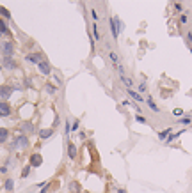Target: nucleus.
<instances>
[{
  "mask_svg": "<svg viewBox=\"0 0 192 193\" xmlns=\"http://www.w3.org/2000/svg\"><path fill=\"white\" fill-rule=\"evenodd\" d=\"M30 142H28V138L25 135H20L18 138H14L13 143H11V149H27Z\"/></svg>",
  "mask_w": 192,
  "mask_h": 193,
  "instance_id": "f257e3e1",
  "label": "nucleus"
},
{
  "mask_svg": "<svg viewBox=\"0 0 192 193\" xmlns=\"http://www.w3.org/2000/svg\"><path fill=\"white\" fill-rule=\"evenodd\" d=\"M0 50H2V55H4V57H13V53H14V44L11 43V41H6V43H2Z\"/></svg>",
  "mask_w": 192,
  "mask_h": 193,
  "instance_id": "f03ea898",
  "label": "nucleus"
},
{
  "mask_svg": "<svg viewBox=\"0 0 192 193\" xmlns=\"http://www.w3.org/2000/svg\"><path fill=\"white\" fill-rule=\"evenodd\" d=\"M13 90H14V89L11 85H0V99H2V101L9 99L11 94H13Z\"/></svg>",
  "mask_w": 192,
  "mask_h": 193,
  "instance_id": "7ed1b4c3",
  "label": "nucleus"
},
{
  "mask_svg": "<svg viewBox=\"0 0 192 193\" xmlns=\"http://www.w3.org/2000/svg\"><path fill=\"white\" fill-rule=\"evenodd\" d=\"M11 112H13L11 105H9L7 101H0V117H9Z\"/></svg>",
  "mask_w": 192,
  "mask_h": 193,
  "instance_id": "20e7f679",
  "label": "nucleus"
},
{
  "mask_svg": "<svg viewBox=\"0 0 192 193\" xmlns=\"http://www.w3.org/2000/svg\"><path fill=\"white\" fill-rule=\"evenodd\" d=\"M20 131H21V135H30V133H34V124L32 122H21V126H20Z\"/></svg>",
  "mask_w": 192,
  "mask_h": 193,
  "instance_id": "39448f33",
  "label": "nucleus"
},
{
  "mask_svg": "<svg viewBox=\"0 0 192 193\" xmlns=\"http://www.w3.org/2000/svg\"><path fill=\"white\" fill-rule=\"evenodd\" d=\"M41 163H43V156L41 154H39V152H36V154H32V156H30V167H41Z\"/></svg>",
  "mask_w": 192,
  "mask_h": 193,
  "instance_id": "423d86ee",
  "label": "nucleus"
},
{
  "mask_svg": "<svg viewBox=\"0 0 192 193\" xmlns=\"http://www.w3.org/2000/svg\"><path fill=\"white\" fill-rule=\"evenodd\" d=\"M27 60H28V62H34V64L39 66L43 60H45V58H43L41 53H30V55H27Z\"/></svg>",
  "mask_w": 192,
  "mask_h": 193,
  "instance_id": "0eeeda50",
  "label": "nucleus"
},
{
  "mask_svg": "<svg viewBox=\"0 0 192 193\" xmlns=\"http://www.w3.org/2000/svg\"><path fill=\"white\" fill-rule=\"evenodd\" d=\"M37 69H39V73H41V74L48 76V74H50V69H52V67H50V64L46 62V60H43L41 64L37 66Z\"/></svg>",
  "mask_w": 192,
  "mask_h": 193,
  "instance_id": "6e6552de",
  "label": "nucleus"
},
{
  "mask_svg": "<svg viewBox=\"0 0 192 193\" xmlns=\"http://www.w3.org/2000/svg\"><path fill=\"white\" fill-rule=\"evenodd\" d=\"M2 66H4L6 69H14V67H16V62L13 60V57H4L2 58Z\"/></svg>",
  "mask_w": 192,
  "mask_h": 193,
  "instance_id": "1a4fd4ad",
  "label": "nucleus"
},
{
  "mask_svg": "<svg viewBox=\"0 0 192 193\" xmlns=\"http://www.w3.org/2000/svg\"><path fill=\"white\" fill-rule=\"evenodd\" d=\"M110 32H112V37H114V39H117V36H119V29H117L116 18H110Z\"/></svg>",
  "mask_w": 192,
  "mask_h": 193,
  "instance_id": "9d476101",
  "label": "nucleus"
},
{
  "mask_svg": "<svg viewBox=\"0 0 192 193\" xmlns=\"http://www.w3.org/2000/svg\"><path fill=\"white\" fill-rule=\"evenodd\" d=\"M70 193H82V186L78 181H71L70 183Z\"/></svg>",
  "mask_w": 192,
  "mask_h": 193,
  "instance_id": "9b49d317",
  "label": "nucleus"
},
{
  "mask_svg": "<svg viewBox=\"0 0 192 193\" xmlns=\"http://www.w3.org/2000/svg\"><path fill=\"white\" fill-rule=\"evenodd\" d=\"M52 135H53V128L41 129V131H39V138H41V140H46V138H50Z\"/></svg>",
  "mask_w": 192,
  "mask_h": 193,
  "instance_id": "f8f14e48",
  "label": "nucleus"
},
{
  "mask_svg": "<svg viewBox=\"0 0 192 193\" xmlns=\"http://www.w3.org/2000/svg\"><path fill=\"white\" fill-rule=\"evenodd\" d=\"M68 156H70V159L77 158V145L75 143H68Z\"/></svg>",
  "mask_w": 192,
  "mask_h": 193,
  "instance_id": "ddd939ff",
  "label": "nucleus"
},
{
  "mask_svg": "<svg viewBox=\"0 0 192 193\" xmlns=\"http://www.w3.org/2000/svg\"><path fill=\"white\" fill-rule=\"evenodd\" d=\"M126 92L130 94V96H132V99L139 101V103H142V101H144V99H142V96H141V94H139V92H135L134 89H126Z\"/></svg>",
  "mask_w": 192,
  "mask_h": 193,
  "instance_id": "4468645a",
  "label": "nucleus"
},
{
  "mask_svg": "<svg viewBox=\"0 0 192 193\" xmlns=\"http://www.w3.org/2000/svg\"><path fill=\"white\" fill-rule=\"evenodd\" d=\"M171 131H173V128H165V129H162V131L158 133V138H160V140H167V136L171 135Z\"/></svg>",
  "mask_w": 192,
  "mask_h": 193,
  "instance_id": "2eb2a0df",
  "label": "nucleus"
},
{
  "mask_svg": "<svg viewBox=\"0 0 192 193\" xmlns=\"http://www.w3.org/2000/svg\"><path fill=\"white\" fill-rule=\"evenodd\" d=\"M7 136H9V131L6 128H0V143H4L7 140Z\"/></svg>",
  "mask_w": 192,
  "mask_h": 193,
  "instance_id": "dca6fc26",
  "label": "nucleus"
},
{
  "mask_svg": "<svg viewBox=\"0 0 192 193\" xmlns=\"http://www.w3.org/2000/svg\"><path fill=\"white\" fill-rule=\"evenodd\" d=\"M119 76H121V82H123V83L126 85V89H132V80L128 78L126 74H119Z\"/></svg>",
  "mask_w": 192,
  "mask_h": 193,
  "instance_id": "f3484780",
  "label": "nucleus"
},
{
  "mask_svg": "<svg viewBox=\"0 0 192 193\" xmlns=\"http://www.w3.org/2000/svg\"><path fill=\"white\" fill-rule=\"evenodd\" d=\"M146 103H148V107L151 108L153 112H158V110H160V108H158V107H156V105H155V101L151 99V98H146Z\"/></svg>",
  "mask_w": 192,
  "mask_h": 193,
  "instance_id": "a211bd4d",
  "label": "nucleus"
},
{
  "mask_svg": "<svg viewBox=\"0 0 192 193\" xmlns=\"http://www.w3.org/2000/svg\"><path fill=\"white\" fill-rule=\"evenodd\" d=\"M92 39H101V36H100V30H98V25H96V23H94V25H92Z\"/></svg>",
  "mask_w": 192,
  "mask_h": 193,
  "instance_id": "6ab92c4d",
  "label": "nucleus"
},
{
  "mask_svg": "<svg viewBox=\"0 0 192 193\" xmlns=\"http://www.w3.org/2000/svg\"><path fill=\"white\" fill-rule=\"evenodd\" d=\"M109 58H110L116 66H119V57H117V53H116V51H110V53H109Z\"/></svg>",
  "mask_w": 192,
  "mask_h": 193,
  "instance_id": "aec40b11",
  "label": "nucleus"
},
{
  "mask_svg": "<svg viewBox=\"0 0 192 193\" xmlns=\"http://www.w3.org/2000/svg\"><path fill=\"white\" fill-rule=\"evenodd\" d=\"M4 188H6L7 191H13V188H14V181H13V179H7L6 183H4Z\"/></svg>",
  "mask_w": 192,
  "mask_h": 193,
  "instance_id": "412c9836",
  "label": "nucleus"
},
{
  "mask_svg": "<svg viewBox=\"0 0 192 193\" xmlns=\"http://www.w3.org/2000/svg\"><path fill=\"white\" fill-rule=\"evenodd\" d=\"M4 34H9V29L6 27V23H4V20H0V37L4 36Z\"/></svg>",
  "mask_w": 192,
  "mask_h": 193,
  "instance_id": "4be33fe9",
  "label": "nucleus"
},
{
  "mask_svg": "<svg viewBox=\"0 0 192 193\" xmlns=\"http://www.w3.org/2000/svg\"><path fill=\"white\" fill-rule=\"evenodd\" d=\"M45 89H46V92H48V94H55L57 92V87L53 85V83H46Z\"/></svg>",
  "mask_w": 192,
  "mask_h": 193,
  "instance_id": "5701e85b",
  "label": "nucleus"
},
{
  "mask_svg": "<svg viewBox=\"0 0 192 193\" xmlns=\"http://www.w3.org/2000/svg\"><path fill=\"white\" fill-rule=\"evenodd\" d=\"M30 168H32V167H30V165H27V167H25V168H23V172H21V177H23V179L27 177V175H30Z\"/></svg>",
  "mask_w": 192,
  "mask_h": 193,
  "instance_id": "b1692460",
  "label": "nucleus"
},
{
  "mask_svg": "<svg viewBox=\"0 0 192 193\" xmlns=\"http://www.w3.org/2000/svg\"><path fill=\"white\" fill-rule=\"evenodd\" d=\"M52 186H53V183H46V184H45V188H43L39 193H48L50 190H52Z\"/></svg>",
  "mask_w": 192,
  "mask_h": 193,
  "instance_id": "393cba45",
  "label": "nucleus"
},
{
  "mask_svg": "<svg viewBox=\"0 0 192 193\" xmlns=\"http://www.w3.org/2000/svg\"><path fill=\"white\" fill-rule=\"evenodd\" d=\"M178 122L183 124V126H187V124H190V122H192V119H190V117H183V119H180Z\"/></svg>",
  "mask_w": 192,
  "mask_h": 193,
  "instance_id": "a878e982",
  "label": "nucleus"
},
{
  "mask_svg": "<svg viewBox=\"0 0 192 193\" xmlns=\"http://www.w3.org/2000/svg\"><path fill=\"white\" fill-rule=\"evenodd\" d=\"M135 121H137V122H141V124H146V119H144V117H142L141 114H137V115H135Z\"/></svg>",
  "mask_w": 192,
  "mask_h": 193,
  "instance_id": "bb28decb",
  "label": "nucleus"
},
{
  "mask_svg": "<svg viewBox=\"0 0 192 193\" xmlns=\"http://www.w3.org/2000/svg\"><path fill=\"white\" fill-rule=\"evenodd\" d=\"M0 14H4L6 18H9V16H11V14H9V11H7V9H4L2 6H0Z\"/></svg>",
  "mask_w": 192,
  "mask_h": 193,
  "instance_id": "cd10ccee",
  "label": "nucleus"
},
{
  "mask_svg": "<svg viewBox=\"0 0 192 193\" xmlns=\"http://www.w3.org/2000/svg\"><path fill=\"white\" fill-rule=\"evenodd\" d=\"M78 124H80V122H78V119H75V121H73V124H71V129H73V131H77V129H78Z\"/></svg>",
  "mask_w": 192,
  "mask_h": 193,
  "instance_id": "c85d7f7f",
  "label": "nucleus"
},
{
  "mask_svg": "<svg viewBox=\"0 0 192 193\" xmlns=\"http://www.w3.org/2000/svg\"><path fill=\"white\" fill-rule=\"evenodd\" d=\"M91 18H92V20H94V22H98V13H96L94 9H92V11H91Z\"/></svg>",
  "mask_w": 192,
  "mask_h": 193,
  "instance_id": "c756f323",
  "label": "nucleus"
},
{
  "mask_svg": "<svg viewBox=\"0 0 192 193\" xmlns=\"http://www.w3.org/2000/svg\"><path fill=\"white\" fill-rule=\"evenodd\" d=\"M173 114H174V115H181V114H183V110H181V108H174Z\"/></svg>",
  "mask_w": 192,
  "mask_h": 193,
  "instance_id": "7c9ffc66",
  "label": "nucleus"
},
{
  "mask_svg": "<svg viewBox=\"0 0 192 193\" xmlns=\"http://www.w3.org/2000/svg\"><path fill=\"white\" fill-rule=\"evenodd\" d=\"M144 90H146V83L142 82L141 85H139V94H141V92H144Z\"/></svg>",
  "mask_w": 192,
  "mask_h": 193,
  "instance_id": "2f4dec72",
  "label": "nucleus"
},
{
  "mask_svg": "<svg viewBox=\"0 0 192 193\" xmlns=\"http://www.w3.org/2000/svg\"><path fill=\"white\" fill-rule=\"evenodd\" d=\"M180 22H181V23H187V22H189V18H187L185 14H181V16H180Z\"/></svg>",
  "mask_w": 192,
  "mask_h": 193,
  "instance_id": "473e14b6",
  "label": "nucleus"
},
{
  "mask_svg": "<svg viewBox=\"0 0 192 193\" xmlns=\"http://www.w3.org/2000/svg\"><path fill=\"white\" fill-rule=\"evenodd\" d=\"M174 9H176V11H181V4H180V2H174Z\"/></svg>",
  "mask_w": 192,
  "mask_h": 193,
  "instance_id": "72a5a7b5",
  "label": "nucleus"
},
{
  "mask_svg": "<svg viewBox=\"0 0 192 193\" xmlns=\"http://www.w3.org/2000/svg\"><path fill=\"white\" fill-rule=\"evenodd\" d=\"M66 135H70V121H66V131H64Z\"/></svg>",
  "mask_w": 192,
  "mask_h": 193,
  "instance_id": "f704fd0d",
  "label": "nucleus"
},
{
  "mask_svg": "<svg viewBox=\"0 0 192 193\" xmlns=\"http://www.w3.org/2000/svg\"><path fill=\"white\" fill-rule=\"evenodd\" d=\"M187 39H189V43H192V32H189V34H187Z\"/></svg>",
  "mask_w": 192,
  "mask_h": 193,
  "instance_id": "c9c22d12",
  "label": "nucleus"
},
{
  "mask_svg": "<svg viewBox=\"0 0 192 193\" xmlns=\"http://www.w3.org/2000/svg\"><path fill=\"white\" fill-rule=\"evenodd\" d=\"M117 193H126V191H125L123 188H117Z\"/></svg>",
  "mask_w": 192,
  "mask_h": 193,
  "instance_id": "e433bc0d",
  "label": "nucleus"
}]
</instances>
